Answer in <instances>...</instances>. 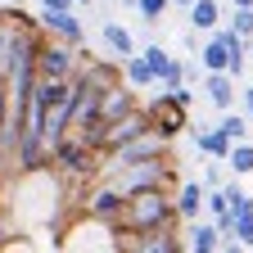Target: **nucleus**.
Segmentation results:
<instances>
[{
	"mask_svg": "<svg viewBox=\"0 0 253 253\" xmlns=\"http://www.w3.org/2000/svg\"><path fill=\"white\" fill-rule=\"evenodd\" d=\"M37 23H41L45 37H50V41H59V45H73V50H77V45L86 41V27H82V18H77V14H41Z\"/></svg>",
	"mask_w": 253,
	"mask_h": 253,
	"instance_id": "obj_8",
	"label": "nucleus"
},
{
	"mask_svg": "<svg viewBox=\"0 0 253 253\" xmlns=\"http://www.w3.org/2000/svg\"><path fill=\"white\" fill-rule=\"evenodd\" d=\"M118 253H185L176 231H149V235H126Z\"/></svg>",
	"mask_w": 253,
	"mask_h": 253,
	"instance_id": "obj_9",
	"label": "nucleus"
},
{
	"mask_svg": "<svg viewBox=\"0 0 253 253\" xmlns=\"http://www.w3.org/2000/svg\"><path fill=\"white\" fill-rule=\"evenodd\" d=\"M104 45H109V54H113L118 63H126V59L140 54V50H136V37H131L122 23H104Z\"/></svg>",
	"mask_w": 253,
	"mask_h": 253,
	"instance_id": "obj_14",
	"label": "nucleus"
},
{
	"mask_svg": "<svg viewBox=\"0 0 253 253\" xmlns=\"http://www.w3.org/2000/svg\"><path fill=\"white\" fill-rule=\"evenodd\" d=\"M5 113H9V90H5V77H0V131H5Z\"/></svg>",
	"mask_w": 253,
	"mask_h": 253,
	"instance_id": "obj_29",
	"label": "nucleus"
},
{
	"mask_svg": "<svg viewBox=\"0 0 253 253\" xmlns=\"http://www.w3.org/2000/svg\"><path fill=\"white\" fill-rule=\"evenodd\" d=\"M226 168H231L235 176H249V172H253V145H249V140L231 145V154H226Z\"/></svg>",
	"mask_w": 253,
	"mask_h": 253,
	"instance_id": "obj_21",
	"label": "nucleus"
},
{
	"mask_svg": "<svg viewBox=\"0 0 253 253\" xmlns=\"http://www.w3.org/2000/svg\"><path fill=\"white\" fill-rule=\"evenodd\" d=\"M86 86L95 90H109V86H122V63H109V59H90L86 68H82Z\"/></svg>",
	"mask_w": 253,
	"mask_h": 253,
	"instance_id": "obj_13",
	"label": "nucleus"
},
{
	"mask_svg": "<svg viewBox=\"0 0 253 253\" xmlns=\"http://www.w3.org/2000/svg\"><path fill=\"white\" fill-rule=\"evenodd\" d=\"M240 249H253V217H235V235H231Z\"/></svg>",
	"mask_w": 253,
	"mask_h": 253,
	"instance_id": "obj_26",
	"label": "nucleus"
},
{
	"mask_svg": "<svg viewBox=\"0 0 253 253\" xmlns=\"http://www.w3.org/2000/svg\"><path fill=\"white\" fill-rule=\"evenodd\" d=\"M122 208H126V199L118 195L109 181H100V185H95L90 195H86V217H90V221H100V226H109V231H118Z\"/></svg>",
	"mask_w": 253,
	"mask_h": 253,
	"instance_id": "obj_6",
	"label": "nucleus"
},
{
	"mask_svg": "<svg viewBox=\"0 0 253 253\" xmlns=\"http://www.w3.org/2000/svg\"><path fill=\"white\" fill-rule=\"evenodd\" d=\"M140 59L149 63V73H154V86H158V73L168 68V59H172V54H168L163 45H145V50H140Z\"/></svg>",
	"mask_w": 253,
	"mask_h": 253,
	"instance_id": "obj_23",
	"label": "nucleus"
},
{
	"mask_svg": "<svg viewBox=\"0 0 253 253\" xmlns=\"http://www.w3.org/2000/svg\"><path fill=\"white\" fill-rule=\"evenodd\" d=\"M249 63H253V45H249Z\"/></svg>",
	"mask_w": 253,
	"mask_h": 253,
	"instance_id": "obj_37",
	"label": "nucleus"
},
{
	"mask_svg": "<svg viewBox=\"0 0 253 253\" xmlns=\"http://www.w3.org/2000/svg\"><path fill=\"white\" fill-rule=\"evenodd\" d=\"M221 27V5L217 0H195L190 5V32H217Z\"/></svg>",
	"mask_w": 253,
	"mask_h": 253,
	"instance_id": "obj_16",
	"label": "nucleus"
},
{
	"mask_svg": "<svg viewBox=\"0 0 253 253\" xmlns=\"http://www.w3.org/2000/svg\"><path fill=\"white\" fill-rule=\"evenodd\" d=\"M217 253H244V249H240V244H235V240H226V244H221V249H217Z\"/></svg>",
	"mask_w": 253,
	"mask_h": 253,
	"instance_id": "obj_32",
	"label": "nucleus"
},
{
	"mask_svg": "<svg viewBox=\"0 0 253 253\" xmlns=\"http://www.w3.org/2000/svg\"><path fill=\"white\" fill-rule=\"evenodd\" d=\"M204 95L212 100V109L231 113V104H235V77L231 73H208L204 77Z\"/></svg>",
	"mask_w": 253,
	"mask_h": 253,
	"instance_id": "obj_12",
	"label": "nucleus"
},
{
	"mask_svg": "<svg viewBox=\"0 0 253 253\" xmlns=\"http://www.w3.org/2000/svg\"><path fill=\"white\" fill-rule=\"evenodd\" d=\"M50 163L63 172V176H73V181H90V176H100V154H95L86 140L77 136H63L50 154Z\"/></svg>",
	"mask_w": 253,
	"mask_h": 253,
	"instance_id": "obj_4",
	"label": "nucleus"
},
{
	"mask_svg": "<svg viewBox=\"0 0 253 253\" xmlns=\"http://www.w3.org/2000/svg\"><path fill=\"white\" fill-rule=\"evenodd\" d=\"M136 109V95H131V86H109V90H100V126H109V122H118V118H126ZM95 126V131H100Z\"/></svg>",
	"mask_w": 253,
	"mask_h": 253,
	"instance_id": "obj_10",
	"label": "nucleus"
},
{
	"mask_svg": "<svg viewBox=\"0 0 253 253\" xmlns=\"http://www.w3.org/2000/svg\"><path fill=\"white\" fill-rule=\"evenodd\" d=\"M240 113L253 122V86H244V90H240Z\"/></svg>",
	"mask_w": 253,
	"mask_h": 253,
	"instance_id": "obj_28",
	"label": "nucleus"
},
{
	"mask_svg": "<svg viewBox=\"0 0 253 253\" xmlns=\"http://www.w3.org/2000/svg\"><path fill=\"white\" fill-rule=\"evenodd\" d=\"M204 199H208V185H199V181H185V185L176 190V199H172V208H176V221H199V212H204Z\"/></svg>",
	"mask_w": 253,
	"mask_h": 253,
	"instance_id": "obj_11",
	"label": "nucleus"
},
{
	"mask_svg": "<svg viewBox=\"0 0 253 253\" xmlns=\"http://www.w3.org/2000/svg\"><path fill=\"white\" fill-rule=\"evenodd\" d=\"M9 249V235H5V226H0V253H5Z\"/></svg>",
	"mask_w": 253,
	"mask_h": 253,
	"instance_id": "obj_33",
	"label": "nucleus"
},
{
	"mask_svg": "<svg viewBox=\"0 0 253 253\" xmlns=\"http://www.w3.org/2000/svg\"><path fill=\"white\" fill-rule=\"evenodd\" d=\"M204 181H208V190H217V185H221V172H217V168H208V172H204Z\"/></svg>",
	"mask_w": 253,
	"mask_h": 253,
	"instance_id": "obj_31",
	"label": "nucleus"
},
{
	"mask_svg": "<svg viewBox=\"0 0 253 253\" xmlns=\"http://www.w3.org/2000/svg\"><path fill=\"white\" fill-rule=\"evenodd\" d=\"M0 5H5V9H14V5H18V0H0Z\"/></svg>",
	"mask_w": 253,
	"mask_h": 253,
	"instance_id": "obj_35",
	"label": "nucleus"
},
{
	"mask_svg": "<svg viewBox=\"0 0 253 253\" xmlns=\"http://www.w3.org/2000/svg\"><path fill=\"white\" fill-rule=\"evenodd\" d=\"M73 5H90V0H73Z\"/></svg>",
	"mask_w": 253,
	"mask_h": 253,
	"instance_id": "obj_36",
	"label": "nucleus"
},
{
	"mask_svg": "<svg viewBox=\"0 0 253 253\" xmlns=\"http://www.w3.org/2000/svg\"><path fill=\"white\" fill-rule=\"evenodd\" d=\"M41 14H77L73 0H41Z\"/></svg>",
	"mask_w": 253,
	"mask_h": 253,
	"instance_id": "obj_27",
	"label": "nucleus"
},
{
	"mask_svg": "<svg viewBox=\"0 0 253 253\" xmlns=\"http://www.w3.org/2000/svg\"><path fill=\"white\" fill-rule=\"evenodd\" d=\"M172 168H176V163H168V158H158V163H131V168L104 172V181L118 190L122 199H131V195H140V190H168V185L176 181Z\"/></svg>",
	"mask_w": 253,
	"mask_h": 253,
	"instance_id": "obj_2",
	"label": "nucleus"
},
{
	"mask_svg": "<svg viewBox=\"0 0 253 253\" xmlns=\"http://www.w3.org/2000/svg\"><path fill=\"white\" fill-rule=\"evenodd\" d=\"M172 100H176L181 109H190V100H195V90H190V86H181V90H172Z\"/></svg>",
	"mask_w": 253,
	"mask_h": 253,
	"instance_id": "obj_30",
	"label": "nucleus"
},
{
	"mask_svg": "<svg viewBox=\"0 0 253 253\" xmlns=\"http://www.w3.org/2000/svg\"><path fill=\"white\" fill-rule=\"evenodd\" d=\"M77 73V54H73V45H59V41H41V50H37V82H68Z\"/></svg>",
	"mask_w": 253,
	"mask_h": 253,
	"instance_id": "obj_5",
	"label": "nucleus"
},
{
	"mask_svg": "<svg viewBox=\"0 0 253 253\" xmlns=\"http://www.w3.org/2000/svg\"><path fill=\"white\" fill-rule=\"evenodd\" d=\"M221 244H226V240L217 235L212 221H195V226H190V249L185 253H217Z\"/></svg>",
	"mask_w": 253,
	"mask_h": 253,
	"instance_id": "obj_17",
	"label": "nucleus"
},
{
	"mask_svg": "<svg viewBox=\"0 0 253 253\" xmlns=\"http://www.w3.org/2000/svg\"><path fill=\"white\" fill-rule=\"evenodd\" d=\"M199 59H204V68H208V73H231V50H226V37H221V27L212 32V41L199 50Z\"/></svg>",
	"mask_w": 253,
	"mask_h": 253,
	"instance_id": "obj_15",
	"label": "nucleus"
},
{
	"mask_svg": "<svg viewBox=\"0 0 253 253\" xmlns=\"http://www.w3.org/2000/svg\"><path fill=\"white\" fill-rule=\"evenodd\" d=\"M136 14L145 18V23H158L168 14V0H136Z\"/></svg>",
	"mask_w": 253,
	"mask_h": 253,
	"instance_id": "obj_25",
	"label": "nucleus"
},
{
	"mask_svg": "<svg viewBox=\"0 0 253 253\" xmlns=\"http://www.w3.org/2000/svg\"><path fill=\"white\" fill-rule=\"evenodd\" d=\"M195 145H199V154H208V158H221V163H226V154H231V140L221 136L217 126H212V131H204V126H199V131H195Z\"/></svg>",
	"mask_w": 253,
	"mask_h": 253,
	"instance_id": "obj_18",
	"label": "nucleus"
},
{
	"mask_svg": "<svg viewBox=\"0 0 253 253\" xmlns=\"http://www.w3.org/2000/svg\"><path fill=\"white\" fill-rule=\"evenodd\" d=\"M149 231H176V208L168 199V190H140L122 208L118 235H149Z\"/></svg>",
	"mask_w": 253,
	"mask_h": 253,
	"instance_id": "obj_1",
	"label": "nucleus"
},
{
	"mask_svg": "<svg viewBox=\"0 0 253 253\" xmlns=\"http://www.w3.org/2000/svg\"><path fill=\"white\" fill-rule=\"evenodd\" d=\"M126 5H136V0H126Z\"/></svg>",
	"mask_w": 253,
	"mask_h": 253,
	"instance_id": "obj_38",
	"label": "nucleus"
},
{
	"mask_svg": "<svg viewBox=\"0 0 253 253\" xmlns=\"http://www.w3.org/2000/svg\"><path fill=\"white\" fill-rule=\"evenodd\" d=\"M217 131L226 136L231 145H240V140H249L253 131H249V118L244 113H221V122H217Z\"/></svg>",
	"mask_w": 253,
	"mask_h": 253,
	"instance_id": "obj_20",
	"label": "nucleus"
},
{
	"mask_svg": "<svg viewBox=\"0 0 253 253\" xmlns=\"http://www.w3.org/2000/svg\"><path fill=\"white\" fill-rule=\"evenodd\" d=\"M226 27L235 32V37H240V41H249V45H253V9H235Z\"/></svg>",
	"mask_w": 253,
	"mask_h": 253,
	"instance_id": "obj_22",
	"label": "nucleus"
},
{
	"mask_svg": "<svg viewBox=\"0 0 253 253\" xmlns=\"http://www.w3.org/2000/svg\"><path fill=\"white\" fill-rule=\"evenodd\" d=\"M168 145H172V140H168L163 131H154V126H149L145 136L126 140L122 149H113V154L100 158V176L113 172V168H131V163H158V158H168Z\"/></svg>",
	"mask_w": 253,
	"mask_h": 253,
	"instance_id": "obj_3",
	"label": "nucleus"
},
{
	"mask_svg": "<svg viewBox=\"0 0 253 253\" xmlns=\"http://www.w3.org/2000/svg\"><path fill=\"white\" fill-rule=\"evenodd\" d=\"M204 208H208L212 217H221V212H231V195H226V185H217V190H208V199H204Z\"/></svg>",
	"mask_w": 253,
	"mask_h": 253,
	"instance_id": "obj_24",
	"label": "nucleus"
},
{
	"mask_svg": "<svg viewBox=\"0 0 253 253\" xmlns=\"http://www.w3.org/2000/svg\"><path fill=\"white\" fill-rule=\"evenodd\" d=\"M231 5H235V9H253V0H231Z\"/></svg>",
	"mask_w": 253,
	"mask_h": 253,
	"instance_id": "obj_34",
	"label": "nucleus"
},
{
	"mask_svg": "<svg viewBox=\"0 0 253 253\" xmlns=\"http://www.w3.org/2000/svg\"><path fill=\"white\" fill-rule=\"evenodd\" d=\"M145 113H149V126H154V131H163L168 140H172V136H181V131H185V122H190V118H185L190 109H181L172 95H158V100H154Z\"/></svg>",
	"mask_w": 253,
	"mask_h": 253,
	"instance_id": "obj_7",
	"label": "nucleus"
},
{
	"mask_svg": "<svg viewBox=\"0 0 253 253\" xmlns=\"http://www.w3.org/2000/svg\"><path fill=\"white\" fill-rule=\"evenodd\" d=\"M122 82L131 86V90H149V86H154V73H149V63L136 54V59H126V63H122Z\"/></svg>",
	"mask_w": 253,
	"mask_h": 253,
	"instance_id": "obj_19",
	"label": "nucleus"
}]
</instances>
